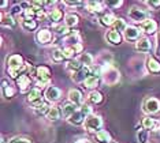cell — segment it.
Instances as JSON below:
<instances>
[{
	"label": "cell",
	"mask_w": 160,
	"mask_h": 143,
	"mask_svg": "<svg viewBox=\"0 0 160 143\" xmlns=\"http://www.w3.org/2000/svg\"><path fill=\"white\" fill-rule=\"evenodd\" d=\"M147 4L149 7H152L153 10H159L160 8V0H151V2H147Z\"/></svg>",
	"instance_id": "ee69618b"
},
{
	"label": "cell",
	"mask_w": 160,
	"mask_h": 143,
	"mask_svg": "<svg viewBox=\"0 0 160 143\" xmlns=\"http://www.w3.org/2000/svg\"><path fill=\"white\" fill-rule=\"evenodd\" d=\"M6 63H7V69H18L25 65L23 59L21 55H11V56H8Z\"/></svg>",
	"instance_id": "9c48e42d"
},
{
	"label": "cell",
	"mask_w": 160,
	"mask_h": 143,
	"mask_svg": "<svg viewBox=\"0 0 160 143\" xmlns=\"http://www.w3.org/2000/svg\"><path fill=\"white\" fill-rule=\"evenodd\" d=\"M68 101L72 102V104L75 105H83V95L82 93L79 91L78 89H71L70 91H68Z\"/></svg>",
	"instance_id": "9a60e30c"
},
{
	"label": "cell",
	"mask_w": 160,
	"mask_h": 143,
	"mask_svg": "<svg viewBox=\"0 0 160 143\" xmlns=\"http://www.w3.org/2000/svg\"><path fill=\"white\" fill-rule=\"evenodd\" d=\"M142 111L148 115H153V113H158L160 111V101L155 97H149L144 101L142 104Z\"/></svg>",
	"instance_id": "8992f818"
},
{
	"label": "cell",
	"mask_w": 160,
	"mask_h": 143,
	"mask_svg": "<svg viewBox=\"0 0 160 143\" xmlns=\"http://www.w3.org/2000/svg\"><path fill=\"white\" fill-rule=\"evenodd\" d=\"M8 143H32V141L26 136H14L12 139H10Z\"/></svg>",
	"instance_id": "60d3db41"
},
{
	"label": "cell",
	"mask_w": 160,
	"mask_h": 143,
	"mask_svg": "<svg viewBox=\"0 0 160 143\" xmlns=\"http://www.w3.org/2000/svg\"><path fill=\"white\" fill-rule=\"evenodd\" d=\"M60 115H62V112L58 106H51V109L47 113V117H48L49 122H56V120L60 119Z\"/></svg>",
	"instance_id": "f546056e"
},
{
	"label": "cell",
	"mask_w": 160,
	"mask_h": 143,
	"mask_svg": "<svg viewBox=\"0 0 160 143\" xmlns=\"http://www.w3.org/2000/svg\"><path fill=\"white\" fill-rule=\"evenodd\" d=\"M100 76L104 80L105 85L108 86H115L121 80V72L110 63H105L100 67Z\"/></svg>",
	"instance_id": "6da1fadb"
},
{
	"label": "cell",
	"mask_w": 160,
	"mask_h": 143,
	"mask_svg": "<svg viewBox=\"0 0 160 143\" xmlns=\"http://www.w3.org/2000/svg\"><path fill=\"white\" fill-rule=\"evenodd\" d=\"M110 143H118V142H114V141H112V142H110Z\"/></svg>",
	"instance_id": "f907efd6"
},
{
	"label": "cell",
	"mask_w": 160,
	"mask_h": 143,
	"mask_svg": "<svg viewBox=\"0 0 160 143\" xmlns=\"http://www.w3.org/2000/svg\"><path fill=\"white\" fill-rule=\"evenodd\" d=\"M141 30L147 33V34H155L156 30H158V23H156V21L149 18V19L141 23Z\"/></svg>",
	"instance_id": "e0dca14e"
},
{
	"label": "cell",
	"mask_w": 160,
	"mask_h": 143,
	"mask_svg": "<svg viewBox=\"0 0 160 143\" xmlns=\"http://www.w3.org/2000/svg\"><path fill=\"white\" fill-rule=\"evenodd\" d=\"M21 26L28 31H33L37 29V21L34 19H22L21 21Z\"/></svg>",
	"instance_id": "1f68e13d"
},
{
	"label": "cell",
	"mask_w": 160,
	"mask_h": 143,
	"mask_svg": "<svg viewBox=\"0 0 160 143\" xmlns=\"http://www.w3.org/2000/svg\"><path fill=\"white\" fill-rule=\"evenodd\" d=\"M23 11H25V8H22V4H15L12 7V10L10 11V14H11L12 17H15V15H21V14H23Z\"/></svg>",
	"instance_id": "b9f144b4"
},
{
	"label": "cell",
	"mask_w": 160,
	"mask_h": 143,
	"mask_svg": "<svg viewBox=\"0 0 160 143\" xmlns=\"http://www.w3.org/2000/svg\"><path fill=\"white\" fill-rule=\"evenodd\" d=\"M34 75L37 79H49L51 78V69L47 65H38L34 71Z\"/></svg>",
	"instance_id": "7402d4cb"
},
{
	"label": "cell",
	"mask_w": 160,
	"mask_h": 143,
	"mask_svg": "<svg viewBox=\"0 0 160 143\" xmlns=\"http://www.w3.org/2000/svg\"><path fill=\"white\" fill-rule=\"evenodd\" d=\"M60 97H62V91L58 89V87H55V86L47 87V90H45V98H47V101L56 102V101L60 100Z\"/></svg>",
	"instance_id": "7c38bea8"
},
{
	"label": "cell",
	"mask_w": 160,
	"mask_h": 143,
	"mask_svg": "<svg viewBox=\"0 0 160 143\" xmlns=\"http://www.w3.org/2000/svg\"><path fill=\"white\" fill-rule=\"evenodd\" d=\"M116 18L114 14H111V12H107V14H103L100 18H99V22H100V25L101 26H105V27H110V26H114L115 25V22H116Z\"/></svg>",
	"instance_id": "ac0fdd59"
},
{
	"label": "cell",
	"mask_w": 160,
	"mask_h": 143,
	"mask_svg": "<svg viewBox=\"0 0 160 143\" xmlns=\"http://www.w3.org/2000/svg\"><path fill=\"white\" fill-rule=\"evenodd\" d=\"M156 55L160 56V31L156 36Z\"/></svg>",
	"instance_id": "7dc6e473"
},
{
	"label": "cell",
	"mask_w": 160,
	"mask_h": 143,
	"mask_svg": "<svg viewBox=\"0 0 160 143\" xmlns=\"http://www.w3.org/2000/svg\"><path fill=\"white\" fill-rule=\"evenodd\" d=\"M99 82H100V78H99V75H90L88 79L83 82V87H86V89H96L97 85H99Z\"/></svg>",
	"instance_id": "f1b7e54d"
},
{
	"label": "cell",
	"mask_w": 160,
	"mask_h": 143,
	"mask_svg": "<svg viewBox=\"0 0 160 143\" xmlns=\"http://www.w3.org/2000/svg\"><path fill=\"white\" fill-rule=\"evenodd\" d=\"M123 37L129 42H137L141 38V31L136 26H127L125 33H123Z\"/></svg>",
	"instance_id": "ba28073f"
},
{
	"label": "cell",
	"mask_w": 160,
	"mask_h": 143,
	"mask_svg": "<svg viewBox=\"0 0 160 143\" xmlns=\"http://www.w3.org/2000/svg\"><path fill=\"white\" fill-rule=\"evenodd\" d=\"M145 63H147V68L151 74H159L160 72V61L158 59H155L153 56H148Z\"/></svg>",
	"instance_id": "2e32d148"
},
{
	"label": "cell",
	"mask_w": 160,
	"mask_h": 143,
	"mask_svg": "<svg viewBox=\"0 0 160 143\" xmlns=\"http://www.w3.org/2000/svg\"><path fill=\"white\" fill-rule=\"evenodd\" d=\"M64 42H66L68 46H74V45L81 44V34H79V31H77V30L71 31L70 34L64 38Z\"/></svg>",
	"instance_id": "44dd1931"
},
{
	"label": "cell",
	"mask_w": 160,
	"mask_h": 143,
	"mask_svg": "<svg viewBox=\"0 0 160 143\" xmlns=\"http://www.w3.org/2000/svg\"><path fill=\"white\" fill-rule=\"evenodd\" d=\"M90 75H92V72H90V67H82L79 71L74 72L71 78H72L74 82H77V83H81V82L83 83Z\"/></svg>",
	"instance_id": "8fae6325"
},
{
	"label": "cell",
	"mask_w": 160,
	"mask_h": 143,
	"mask_svg": "<svg viewBox=\"0 0 160 143\" xmlns=\"http://www.w3.org/2000/svg\"><path fill=\"white\" fill-rule=\"evenodd\" d=\"M28 102L33 106L34 109L44 104V98H42V94H41V91H40V89L33 87V89L29 91L28 93Z\"/></svg>",
	"instance_id": "5b68a950"
},
{
	"label": "cell",
	"mask_w": 160,
	"mask_h": 143,
	"mask_svg": "<svg viewBox=\"0 0 160 143\" xmlns=\"http://www.w3.org/2000/svg\"><path fill=\"white\" fill-rule=\"evenodd\" d=\"M78 22H79V17L77 15V14H74V12H70V14H67L66 18H64V25L70 29V27H74V26H77L78 25Z\"/></svg>",
	"instance_id": "4316f807"
},
{
	"label": "cell",
	"mask_w": 160,
	"mask_h": 143,
	"mask_svg": "<svg viewBox=\"0 0 160 143\" xmlns=\"http://www.w3.org/2000/svg\"><path fill=\"white\" fill-rule=\"evenodd\" d=\"M17 25L15 19H14V17L11 15V14H2V26L3 27H10L12 29L14 26Z\"/></svg>",
	"instance_id": "484cf974"
},
{
	"label": "cell",
	"mask_w": 160,
	"mask_h": 143,
	"mask_svg": "<svg viewBox=\"0 0 160 143\" xmlns=\"http://www.w3.org/2000/svg\"><path fill=\"white\" fill-rule=\"evenodd\" d=\"M52 59L53 61H56V63H60V61H63L64 59V53H63V49H60V48H56L55 50L52 52Z\"/></svg>",
	"instance_id": "f35d334b"
},
{
	"label": "cell",
	"mask_w": 160,
	"mask_h": 143,
	"mask_svg": "<svg viewBox=\"0 0 160 143\" xmlns=\"http://www.w3.org/2000/svg\"><path fill=\"white\" fill-rule=\"evenodd\" d=\"M82 67H83V65L81 64V61H79L78 59H71V60H68L66 63V69H67V71H70L71 74L79 71Z\"/></svg>",
	"instance_id": "cb8c5ba5"
},
{
	"label": "cell",
	"mask_w": 160,
	"mask_h": 143,
	"mask_svg": "<svg viewBox=\"0 0 160 143\" xmlns=\"http://www.w3.org/2000/svg\"><path fill=\"white\" fill-rule=\"evenodd\" d=\"M63 53H64V57L68 59V60H71V59L74 57V55L78 53V52H77V48H75V45H74V46L66 45V46L63 48Z\"/></svg>",
	"instance_id": "d590c367"
},
{
	"label": "cell",
	"mask_w": 160,
	"mask_h": 143,
	"mask_svg": "<svg viewBox=\"0 0 160 143\" xmlns=\"http://www.w3.org/2000/svg\"><path fill=\"white\" fill-rule=\"evenodd\" d=\"M104 6H105V3H100V2H86L85 3V7L89 12H100V11L104 10L103 8Z\"/></svg>",
	"instance_id": "d4e9b609"
},
{
	"label": "cell",
	"mask_w": 160,
	"mask_h": 143,
	"mask_svg": "<svg viewBox=\"0 0 160 143\" xmlns=\"http://www.w3.org/2000/svg\"><path fill=\"white\" fill-rule=\"evenodd\" d=\"M96 141H97V143H110V142H112L111 141V135L107 132V131H99V132H96Z\"/></svg>",
	"instance_id": "d6a6232c"
},
{
	"label": "cell",
	"mask_w": 160,
	"mask_h": 143,
	"mask_svg": "<svg viewBox=\"0 0 160 143\" xmlns=\"http://www.w3.org/2000/svg\"><path fill=\"white\" fill-rule=\"evenodd\" d=\"M105 38H107V41L112 44V45H119V44L122 42V34L119 31L116 30H108L107 34H105Z\"/></svg>",
	"instance_id": "d6986e66"
},
{
	"label": "cell",
	"mask_w": 160,
	"mask_h": 143,
	"mask_svg": "<svg viewBox=\"0 0 160 143\" xmlns=\"http://www.w3.org/2000/svg\"><path fill=\"white\" fill-rule=\"evenodd\" d=\"M88 100L89 102H92V104H101L103 102V94L100 93V91H97V90H93V91H90L89 95H88Z\"/></svg>",
	"instance_id": "4dcf8cb0"
},
{
	"label": "cell",
	"mask_w": 160,
	"mask_h": 143,
	"mask_svg": "<svg viewBox=\"0 0 160 143\" xmlns=\"http://www.w3.org/2000/svg\"><path fill=\"white\" fill-rule=\"evenodd\" d=\"M52 38H53V34L49 29H40L37 34H36V40H37L40 45H48L52 41Z\"/></svg>",
	"instance_id": "52a82bcc"
},
{
	"label": "cell",
	"mask_w": 160,
	"mask_h": 143,
	"mask_svg": "<svg viewBox=\"0 0 160 143\" xmlns=\"http://www.w3.org/2000/svg\"><path fill=\"white\" fill-rule=\"evenodd\" d=\"M78 60L81 61V64L83 65V67H90V65L93 64V56L90 53H81L78 57Z\"/></svg>",
	"instance_id": "836d02e7"
},
{
	"label": "cell",
	"mask_w": 160,
	"mask_h": 143,
	"mask_svg": "<svg viewBox=\"0 0 160 143\" xmlns=\"http://www.w3.org/2000/svg\"><path fill=\"white\" fill-rule=\"evenodd\" d=\"M148 17H149L148 11L140 8V7H137V6H134L129 10V18L133 22H137V23H140V25L142 23V22H145L147 19H149Z\"/></svg>",
	"instance_id": "277c9868"
},
{
	"label": "cell",
	"mask_w": 160,
	"mask_h": 143,
	"mask_svg": "<svg viewBox=\"0 0 160 143\" xmlns=\"http://www.w3.org/2000/svg\"><path fill=\"white\" fill-rule=\"evenodd\" d=\"M149 141V132L147 130L137 131V142L138 143H148Z\"/></svg>",
	"instance_id": "8d00e7d4"
},
{
	"label": "cell",
	"mask_w": 160,
	"mask_h": 143,
	"mask_svg": "<svg viewBox=\"0 0 160 143\" xmlns=\"http://www.w3.org/2000/svg\"><path fill=\"white\" fill-rule=\"evenodd\" d=\"M30 83H32V79L30 76H29L28 74H25L22 76H19V78L17 79V86L19 87V90L22 91V93H25V91H30Z\"/></svg>",
	"instance_id": "5bb4252c"
},
{
	"label": "cell",
	"mask_w": 160,
	"mask_h": 143,
	"mask_svg": "<svg viewBox=\"0 0 160 143\" xmlns=\"http://www.w3.org/2000/svg\"><path fill=\"white\" fill-rule=\"evenodd\" d=\"M51 82V78L49 79H37V82H36V86H37V89H42V87L48 86Z\"/></svg>",
	"instance_id": "7bdbcfd3"
},
{
	"label": "cell",
	"mask_w": 160,
	"mask_h": 143,
	"mask_svg": "<svg viewBox=\"0 0 160 143\" xmlns=\"http://www.w3.org/2000/svg\"><path fill=\"white\" fill-rule=\"evenodd\" d=\"M92 115V108L89 105H82L81 108L78 109L77 112L74 113L71 117H68V123L72 124V126H79V124H83L86 120V117Z\"/></svg>",
	"instance_id": "7a4b0ae2"
},
{
	"label": "cell",
	"mask_w": 160,
	"mask_h": 143,
	"mask_svg": "<svg viewBox=\"0 0 160 143\" xmlns=\"http://www.w3.org/2000/svg\"><path fill=\"white\" fill-rule=\"evenodd\" d=\"M142 127L144 130H147L148 132L149 131H153V132H160V122L156 119H152V117H144L142 120Z\"/></svg>",
	"instance_id": "30bf717a"
},
{
	"label": "cell",
	"mask_w": 160,
	"mask_h": 143,
	"mask_svg": "<svg viewBox=\"0 0 160 143\" xmlns=\"http://www.w3.org/2000/svg\"><path fill=\"white\" fill-rule=\"evenodd\" d=\"M127 29V25H126V21L125 19H122V18H118L116 19V22H115V25H114V30H116V31H123L125 33V30Z\"/></svg>",
	"instance_id": "74e56055"
},
{
	"label": "cell",
	"mask_w": 160,
	"mask_h": 143,
	"mask_svg": "<svg viewBox=\"0 0 160 143\" xmlns=\"http://www.w3.org/2000/svg\"><path fill=\"white\" fill-rule=\"evenodd\" d=\"M48 18H49V21L52 22V23L59 25V22L62 21V18H63V11H62L60 8H53V10L49 12Z\"/></svg>",
	"instance_id": "83f0119b"
},
{
	"label": "cell",
	"mask_w": 160,
	"mask_h": 143,
	"mask_svg": "<svg viewBox=\"0 0 160 143\" xmlns=\"http://www.w3.org/2000/svg\"><path fill=\"white\" fill-rule=\"evenodd\" d=\"M77 111H78L77 105L72 104V102H70V101L64 102L63 106H62V113H63V116H64V117H67V119H68V117H71Z\"/></svg>",
	"instance_id": "ffe728a7"
},
{
	"label": "cell",
	"mask_w": 160,
	"mask_h": 143,
	"mask_svg": "<svg viewBox=\"0 0 160 143\" xmlns=\"http://www.w3.org/2000/svg\"><path fill=\"white\" fill-rule=\"evenodd\" d=\"M64 6H68V7H79V6H85V3L82 2H63Z\"/></svg>",
	"instance_id": "f6af8a7d"
},
{
	"label": "cell",
	"mask_w": 160,
	"mask_h": 143,
	"mask_svg": "<svg viewBox=\"0 0 160 143\" xmlns=\"http://www.w3.org/2000/svg\"><path fill=\"white\" fill-rule=\"evenodd\" d=\"M49 109H51V106H49L48 104H47V102H44V104L40 105L38 108H36L34 111H36V113H37V115H47Z\"/></svg>",
	"instance_id": "ab89813d"
},
{
	"label": "cell",
	"mask_w": 160,
	"mask_h": 143,
	"mask_svg": "<svg viewBox=\"0 0 160 143\" xmlns=\"http://www.w3.org/2000/svg\"><path fill=\"white\" fill-rule=\"evenodd\" d=\"M7 6H8V2H3V4H2V10H4Z\"/></svg>",
	"instance_id": "681fc988"
},
{
	"label": "cell",
	"mask_w": 160,
	"mask_h": 143,
	"mask_svg": "<svg viewBox=\"0 0 160 143\" xmlns=\"http://www.w3.org/2000/svg\"><path fill=\"white\" fill-rule=\"evenodd\" d=\"M122 4H123V2H114V3L107 2V3H105V6H107V7H112V8H119Z\"/></svg>",
	"instance_id": "bcb514c9"
},
{
	"label": "cell",
	"mask_w": 160,
	"mask_h": 143,
	"mask_svg": "<svg viewBox=\"0 0 160 143\" xmlns=\"http://www.w3.org/2000/svg\"><path fill=\"white\" fill-rule=\"evenodd\" d=\"M75 143H92V142H90L88 138H81V139H78V141H75Z\"/></svg>",
	"instance_id": "c3c4849f"
},
{
	"label": "cell",
	"mask_w": 160,
	"mask_h": 143,
	"mask_svg": "<svg viewBox=\"0 0 160 143\" xmlns=\"http://www.w3.org/2000/svg\"><path fill=\"white\" fill-rule=\"evenodd\" d=\"M83 127H85V130L89 131V132H99V131H101L100 128L103 127V119H101L99 115L92 113L90 116L86 117L85 123H83Z\"/></svg>",
	"instance_id": "3957f363"
},
{
	"label": "cell",
	"mask_w": 160,
	"mask_h": 143,
	"mask_svg": "<svg viewBox=\"0 0 160 143\" xmlns=\"http://www.w3.org/2000/svg\"><path fill=\"white\" fill-rule=\"evenodd\" d=\"M2 91L6 98H12L14 95H15V89H14L12 86H10V83L7 82L6 79L2 80Z\"/></svg>",
	"instance_id": "603a6c76"
},
{
	"label": "cell",
	"mask_w": 160,
	"mask_h": 143,
	"mask_svg": "<svg viewBox=\"0 0 160 143\" xmlns=\"http://www.w3.org/2000/svg\"><path fill=\"white\" fill-rule=\"evenodd\" d=\"M136 49L138 50V52H141V53H148V52H151V49H152L151 40L147 38V37L140 38V40H138V41L136 42Z\"/></svg>",
	"instance_id": "4fadbf2b"
},
{
	"label": "cell",
	"mask_w": 160,
	"mask_h": 143,
	"mask_svg": "<svg viewBox=\"0 0 160 143\" xmlns=\"http://www.w3.org/2000/svg\"><path fill=\"white\" fill-rule=\"evenodd\" d=\"M53 31H55L56 34H59V36H66V37L70 34V30H68V27L64 23L55 25V26H53Z\"/></svg>",
	"instance_id": "e575fe53"
}]
</instances>
